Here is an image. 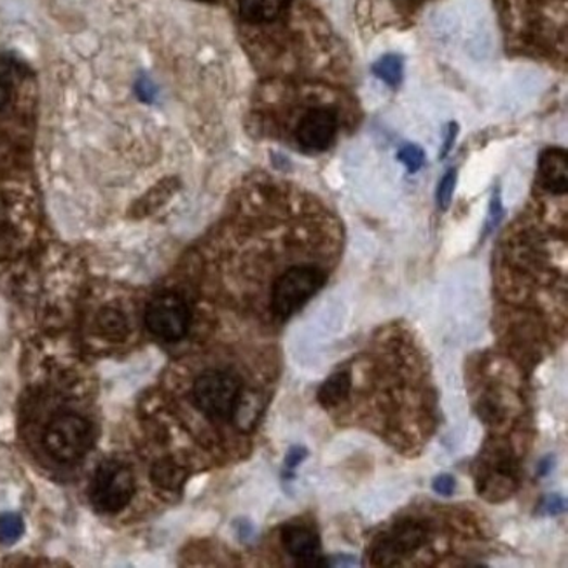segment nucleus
Returning a JSON list of instances; mask_svg holds the SVG:
<instances>
[{"mask_svg":"<svg viewBox=\"0 0 568 568\" xmlns=\"http://www.w3.org/2000/svg\"><path fill=\"white\" fill-rule=\"evenodd\" d=\"M93 443L90 421L76 413H60L53 416L45 430L46 452L59 464H74L81 460Z\"/></svg>","mask_w":568,"mask_h":568,"instance_id":"1","label":"nucleus"},{"mask_svg":"<svg viewBox=\"0 0 568 568\" xmlns=\"http://www.w3.org/2000/svg\"><path fill=\"white\" fill-rule=\"evenodd\" d=\"M326 283V274L315 266H295L278 278L272 294V308L280 320L300 312Z\"/></svg>","mask_w":568,"mask_h":568,"instance_id":"2","label":"nucleus"},{"mask_svg":"<svg viewBox=\"0 0 568 568\" xmlns=\"http://www.w3.org/2000/svg\"><path fill=\"white\" fill-rule=\"evenodd\" d=\"M134 493V472L122 462L105 460L94 470L90 484V501L100 513L116 515L125 509Z\"/></svg>","mask_w":568,"mask_h":568,"instance_id":"3","label":"nucleus"},{"mask_svg":"<svg viewBox=\"0 0 568 568\" xmlns=\"http://www.w3.org/2000/svg\"><path fill=\"white\" fill-rule=\"evenodd\" d=\"M198 409L211 418H231L242 397V383L228 371H205L193 387Z\"/></svg>","mask_w":568,"mask_h":568,"instance_id":"4","label":"nucleus"},{"mask_svg":"<svg viewBox=\"0 0 568 568\" xmlns=\"http://www.w3.org/2000/svg\"><path fill=\"white\" fill-rule=\"evenodd\" d=\"M429 539V532L418 521H401L373 544L371 561L376 567H397L415 555Z\"/></svg>","mask_w":568,"mask_h":568,"instance_id":"5","label":"nucleus"},{"mask_svg":"<svg viewBox=\"0 0 568 568\" xmlns=\"http://www.w3.org/2000/svg\"><path fill=\"white\" fill-rule=\"evenodd\" d=\"M191 314L186 301L175 292H163L149 303L146 326L163 341H179L188 335Z\"/></svg>","mask_w":568,"mask_h":568,"instance_id":"6","label":"nucleus"},{"mask_svg":"<svg viewBox=\"0 0 568 568\" xmlns=\"http://www.w3.org/2000/svg\"><path fill=\"white\" fill-rule=\"evenodd\" d=\"M336 130L338 116L335 109L317 108L306 112L295 130V137L306 151H326L335 140Z\"/></svg>","mask_w":568,"mask_h":568,"instance_id":"7","label":"nucleus"},{"mask_svg":"<svg viewBox=\"0 0 568 568\" xmlns=\"http://www.w3.org/2000/svg\"><path fill=\"white\" fill-rule=\"evenodd\" d=\"M481 472L478 478L481 492L488 490V498L493 497V493L501 492V498H506V490L509 493L515 492V466L513 458L506 450H490L487 460L479 464Z\"/></svg>","mask_w":568,"mask_h":568,"instance_id":"8","label":"nucleus"},{"mask_svg":"<svg viewBox=\"0 0 568 568\" xmlns=\"http://www.w3.org/2000/svg\"><path fill=\"white\" fill-rule=\"evenodd\" d=\"M280 538L287 553L300 561V567H327V559L320 556V538L314 528L301 523L286 525Z\"/></svg>","mask_w":568,"mask_h":568,"instance_id":"9","label":"nucleus"},{"mask_svg":"<svg viewBox=\"0 0 568 568\" xmlns=\"http://www.w3.org/2000/svg\"><path fill=\"white\" fill-rule=\"evenodd\" d=\"M539 184L553 194L568 191V160L564 149L551 148L539 160Z\"/></svg>","mask_w":568,"mask_h":568,"instance_id":"10","label":"nucleus"},{"mask_svg":"<svg viewBox=\"0 0 568 568\" xmlns=\"http://www.w3.org/2000/svg\"><path fill=\"white\" fill-rule=\"evenodd\" d=\"M289 4L291 0H240V14L245 22H274Z\"/></svg>","mask_w":568,"mask_h":568,"instance_id":"11","label":"nucleus"},{"mask_svg":"<svg viewBox=\"0 0 568 568\" xmlns=\"http://www.w3.org/2000/svg\"><path fill=\"white\" fill-rule=\"evenodd\" d=\"M350 390H352V376H350V373H335L318 389V403L323 404L327 409L340 406L349 399Z\"/></svg>","mask_w":568,"mask_h":568,"instance_id":"12","label":"nucleus"},{"mask_svg":"<svg viewBox=\"0 0 568 568\" xmlns=\"http://www.w3.org/2000/svg\"><path fill=\"white\" fill-rule=\"evenodd\" d=\"M154 483L165 490H179L186 479V470L172 460L157 462L153 467Z\"/></svg>","mask_w":568,"mask_h":568,"instance_id":"13","label":"nucleus"},{"mask_svg":"<svg viewBox=\"0 0 568 568\" xmlns=\"http://www.w3.org/2000/svg\"><path fill=\"white\" fill-rule=\"evenodd\" d=\"M99 327L102 335L109 340H125L128 335V323L125 315L114 308H103L99 315Z\"/></svg>","mask_w":568,"mask_h":568,"instance_id":"14","label":"nucleus"},{"mask_svg":"<svg viewBox=\"0 0 568 568\" xmlns=\"http://www.w3.org/2000/svg\"><path fill=\"white\" fill-rule=\"evenodd\" d=\"M403 59L397 56V54H386L383 59L378 60L373 65L375 76L380 77L381 81L387 83L392 88H395L403 81Z\"/></svg>","mask_w":568,"mask_h":568,"instance_id":"15","label":"nucleus"},{"mask_svg":"<svg viewBox=\"0 0 568 568\" xmlns=\"http://www.w3.org/2000/svg\"><path fill=\"white\" fill-rule=\"evenodd\" d=\"M25 532V525H23L22 516L2 515L0 516V544L11 546L14 542H18Z\"/></svg>","mask_w":568,"mask_h":568,"instance_id":"16","label":"nucleus"},{"mask_svg":"<svg viewBox=\"0 0 568 568\" xmlns=\"http://www.w3.org/2000/svg\"><path fill=\"white\" fill-rule=\"evenodd\" d=\"M399 162L406 166L409 174H416L426 163V153H424V149L418 148L415 143H406L399 151Z\"/></svg>","mask_w":568,"mask_h":568,"instance_id":"17","label":"nucleus"},{"mask_svg":"<svg viewBox=\"0 0 568 568\" xmlns=\"http://www.w3.org/2000/svg\"><path fill=\"white\" fill-rule=\"evenodd\" d=\"M455 186H457V171L453 168V171H447L446 174H444L443 180L439 182L436 200H438V205L441 211H447V206L452 203Z\"/></svg>","mask_w":568,"mask_h":568,"instance_id":"18","label":"nucleus"},{"mask_svg":"<svg viewBox=\"0 0 568 568\" xmlns=\"http://www.w3.org/2000/svg\"><path fill=\"white\" fill-rule=\"evenodd\" d=\"M504 215H506V211H504V205H502L501 193H498V189H495V193H493L492 200H490V206H488V219L487 224H484L483 238L495 231V228L504 219Z\"/></svg>","mask_w":568,"mask_h":568,"instance_id":"19","label":"nucleus"},{"mask_svg":"<svg viewBox=\"0 0 568 568\" xmlns=\"http://www.w3.org/2000/svg\"><path fill=\"white\" fill-rule=\"evenodd\" d=\"M567 510V501L561 497L559 493H550L546 497H542L539 502L538 515L541 516H558L564 515Z\"/></svg>","mask_w":568,"mask_h":568,"instance_id":"20","label":"nucleus"},{"mask_svg":"<svg viewBox=\"0 0 568 568\" xmlns=\"http://www.w3.org/2000/svg\"><path fill=\"white\" fill-rule=\"evenodd\" d=\"M432 490L441 497H452L457 490V479L453 478L452 475H439L432 481Z\"/></svg>","mask_w":568,"mask_h":568,"instance_id":"21","label":"nucleus"},{"mask_svg":"<svg viewBox=\"0 0 568 568\" xmlns=\"http://www.w3.org/2000/svg\"><path fill=\"white\" fill-rule=\"evenodd\" d=\"M13 90V79L8 63H0V109L4 108Z\"/></svg>","mask_w":568,"mask_h":568,"instance_id":"22","label":"nucleus"},{"mask_svg":"<svg viewBox=\"0 0 568 568\" xmlns=\"http://www.w3.org/2000/svg\"><path fill=\"white\" fill-rule=\"evenodd\" d=\"M306 457H308V450H306V447L292 446L286 455L287 469H295Z\"/></svg>","mask_w":568,"mask_h":568,"instance_id":"23","label":"nucleus"},{"mask_svg":"<svg viewBox=\"0 0 568 568\" xmlns=\"http://www.w3.org/2000/svg\"><path fill=\"white\" fill-rule=\"evenodd\" d=\"M457 123H452V125L447 126V137L443 143V151H441V157H444L447 153H450V149H452L453 142H455V139H457Z\"/></svg>","mask_w":568,"mask_h":568,"instance_id":"24","label":"nucleus"},{"mask_svg":"<svg viewBox=\"0 0 568 568\" xmlns=\"http://www.w3.org/2000/svg\"><path fill=\"white\" fill-rule=\"evenodd\" d=\"M355 567L357 565V558L350 555H338L336 558L327 559V567Z\"/></svg>","mask_w":568,"mask_h":568,"instance_id":"25","label":"nucleus"},{"mask_svg":"<svg viewBox=\"0 0 568 568\" xmlns=\"http://www.w3.org/2000/svg\"><path fill=\"white\" fill-rule=\"evenodd\" d=\"M555 467V458L546 457L542 458L541 464H539L538 475L539 478H546L551 475V470Z\"/></svg>","mask_w":568,"mask_h":568,"instance_id":"26","label":"nucleus"}]
</instances>
